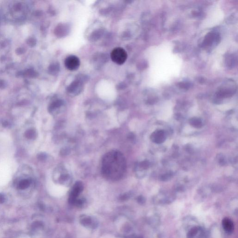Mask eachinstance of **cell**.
<instances>
[{
	"label": "cell",
	"instance_id": "cell-1",
	"mask_svg": "<svg viewBox=\"0 0 238 238\" xmlns=\"http://www.w3.org/2000/svg\"><path fill=\"white\" fill-rule=\"evenodd\" d=\"M125 166L123 154L118 151H112L106 154L103 159L102 173L107 178L118 180L123 176Z\"/></svg>",
	"mask_w": 238,
	"mask_h": 238
},
{
	"label": "cell",
	"instance_id": "cell-2",
	"mask_svg": "<svg viewBox=\"0 0 238 238\" xmlns=\"http://www.w3.org/2000/svg\"><path fill=\"white\" fill-rule=\"evenodd\" d=\"M87 77L85 75H78L75 81L67 87V93L72 96H76L81 94L84 89V83L87 82Z\"/></svg>",
	"mask_w": 238,
	"mask_h": 238
},
{
	"label": "cell",
	"instance_id": "cell-3",
	"mask_svg": "<svg viewBox=\"0 0 238 238\" xmlns=\"http://www.w3.org/2000/svg\"><path fill=\"white\" fill-rule=\"evenodd\" d=\"M113 62L116 64L121 65L127 61L128 54L127 52L123 47H116L113 50L110 54Z\"/></svg>",
	"mask_w": 238,
	"mask_h": 238
},
{
	"label": "cell",
	"instance_id": "cell-4",
	"mask_svg": "<svg viewBox=\"0 0 238 238\" xmlns=\"http://www.w3.org/2000/svg\"><path fill=\"white\" fill-rule=\"evenodd\" d=\"M81 62L77 56L75 55H69L66 58L64 61L65 67L70 71H75L79 68Z\"/></svg>",
	"mask_w": 238,
	"mask_h": 238
},
{
	"label": "cell",
	"instance_id": "cell-5",
	"mask_svg": "<svg viewBox=\"0 0 238 238\" xmlns=\"http://www.w3.org/2000/svg\"><path fill=\"white\" fill-rule=\"evenodd\" d=\"M83 189V186L82 182L78 181L75 183L70 194V202L71 203L75 204L77 200V197L82 191Z\"/></svg>",
	"mask_w": 238,
	"mask_h": 238
},
{
	"label": "cell",
	"instance_id": "cell-6",
	"mask_svg": "<svg viewBox=\"0 0 238 238\" xmlns=\"http://www.w3.org/2000/svg\"><path fill=\"white\" fill-rule=\"evenodd\" d=\"M222 226L224 230L227 233L230 234L234 231V223L229 219L225 218L223 219Z\"/></svg>",
	"mask_w": 238,
	"mask_h": 238
},
{
	"label": "cell",
	"instance_id": "cell-7",
	"mask_svg": "<svg viewBox=\"0 0 238 238\" xmlns=\"http://www.w3.org/2000/svg\"><path fill=\"white\" fill-rule=\"evenodd\" d=\"M64 105V103L62 100H56L53 102L49 107V110L50 113H54L61 109Z\"/></svg>",
	"mask_w": 238,
	"mask_h": 238
},
{
	"label": "cell",
	"instance_id": "cell-8",
	"mask_svg": "<svg viewBox=\"0 0 238 238\" xmlns=\"http://www.w3.org/2000/svg\"><path fill=\"white\" fill-rule=\"evenodd\" d=\"M68 29L67 26L63 24H61V25L57 26V28L55 29V34L58 37H62L63 35H66L67 33Z\"/></svg>",
	"mask_w": 238,
	"mask_h": 238
},
{
	"label": "cell",
	"instance_id": "cell-9",
	"mask_svg": "<svg viewBox=\"0 0 238 238\" xmlns=\"http://www.w3.org/2000/svg\"><path fill=\"white\" fill-rule=\"evenodd\" d=\"M60 71V66L58 63H54L50 65L49 67V72L52 75L58 74Z\"/></svg>",
	"mask_w": 238,
	"mask_h": 238
},
{
	"label": "cell",
	"instance_id": "cell-10",
	"mask_svg": "<svg viewBox=\"0 0 238 238\" xmlns=\"http://www.w3.org/2000/svg\"><path fill=\"white\" fill-rule=\"evenodd\" d=\"M36 132L33 129H30L26 132L25 135L28 139H34L36 137Z\"/></svg>",
	"mask_w": 238,
	"mask_h": 238
},
{
	"label": "cell",
	"instance_id": "cell-11",
	"mask_svg": "<svg viewBox=\"0 0 238 238\" xmlns=\"http://www.w3.org/2000/svg\"><path fill=\"white\" fill-rule=\"evenodd\" d=\"M30 181L29 180H24L19 183V187L21 189H25L29 186Z\"/></svg>",
	"mask_w": 238,
	"mask_h": 238
},
{
	"label": "cell",
	"instance_id": "cell-12",
	"mask_svg": "<svg viewBox=\"0 0 238 238\" xmlns=\"http://www.w3.org/2000/svg\"><path fill=\"white\" fill-rule=\"evenodd\" d=\"M27 74L29 76L32 77H35L37 75V73L32 70H29L27 71Z\"/></svg>",
	"mask_w": 238,
	"mask_h": 238
},
{
	"label": "cell",
	"instance_id": "cell-13",
	"mask_svg": "<svg viewBox=\"0 0 238 238\" xmlns=\"http://www.w3.org/2000/svg\"><path fill=\"white\" fill-rule=\"evenodd\" d=\"M27 43L29 44V45L31 47H33L36 44V41L34 40V39L30 38L28 40Z\"/></svg>",
	"mask_w": 238,
	"mask_h": 238
},
{
	"label": "cell",
	"instance_id": "cell-14",
	"mask_svg": "<svg viewBox=\"0 0 238 238\" xmlns=\"http://www.w3.org/2000/svg\"><path fill=\"white\" fill-rule=\"evenodd\" d=\"M24 49H22V48H19V49H17L16 50V53L18 54H22V53H24Z\"/></svg>",
	"mask_w": 238,
	"mask_h": 238
},
{
	"label": "cell",
	"instance_id": "cell-15",
	"mask_svg": "<svg viewBox=\"0 0 238 238\" xmlns=\"http://www.w3.org/2000/svg\"><path fill=\"white\" fill-rule=\"evenodd\" d=\"M46 157V156L45 154H41L39 155V159H41V160H43V159H45Z\"/></svg>",
	"mask_w": 238,
	"mask_h": 238
},
{
	"label": "cell",
	"instance_id": "cell-16",
	"mask_svg": "<svg viewBox=\"0 0 238 238\" xmlns=\"http://www.w3.org/2000/svg\"><path fill=\"white\" fill-rule=\"evenodd\" d=\"M4 81H0V88H2L4 87Z\"/></svg>",
	"mask_w": 238,
	"mask_h": 238
},
{
	"label": "cell",
	"instance_id": "cell-17",
	"mask_svg": "<svg viewBox=\"0 0 238 238\" xmlns=\"http://www.w3.org/2000/svg\"></svg>",
	"mask_w": 238,
	"mask_h": 238
}]
</instances>
